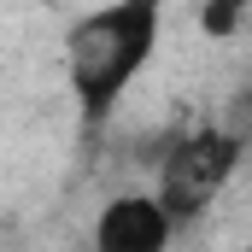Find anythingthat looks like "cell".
Instances as JSON below:
<instances>
[{
	"instance_id": "obj_1",
	"label": "cell",
	"mask_w": 252,
	"mask_h": 252,
	"mask_svg": "<svg viewBox=\"0 0 252 252\" xmlns=\"http://www.w3.org/2000/svg\"><path fill=\"white\" fill-rule=\"evenodd\" d=\"M64 47H70V88L82 100V118L100 124L158 47V6L153 0L100 6L70 30Z\"/></svg>"
},
{
	"instance_id": "obj_2",
	"label": "cell",
	"mask_w": 252,
	"mask_h": 252,
	"mask_svg": "<svg viewBox=\"0 0 252 252\" xmlns=\"http://www.w3.org/2000/svg\"><path fill=\"white\" fill-rule=\"evenodd\" d=\"M235 158H241V135H229V129H193V135H182L170 147L164 182H158V205L170 211V223L199 217L223 193V182L235 176Z\"/></svg>"
},
{
	"instance_id": "obj_3",
	"label": "cell",
	"mask_w": 252,
	"mask_h": 252,
	"mask_svg": "<svg viewBox=\"0 0 252 252\" xmlns=\"http://www.w3.org/2000/svg\"><path fill=\"white\" fill-rule=\"evenodd\" d=\"M170 211L147 193H124L100 211L94 223V252H164L170 247Z\"/></svg>"
},
{
	"instance_id": "obj_4",
	"label": "cell",
	"mask_w": 252,
	"mask_h": 252,
	"mask_svg": "<svg viewBox=\"0 0 252 252\" xmlns=\"http://www.w3.org/2000/svg\"><path fill=\"white\" fill-rule=\"evenodd\" d=\"M205 30H235V12H229V6H211V12H205Z\"/></svg>"
}]
</instances>
